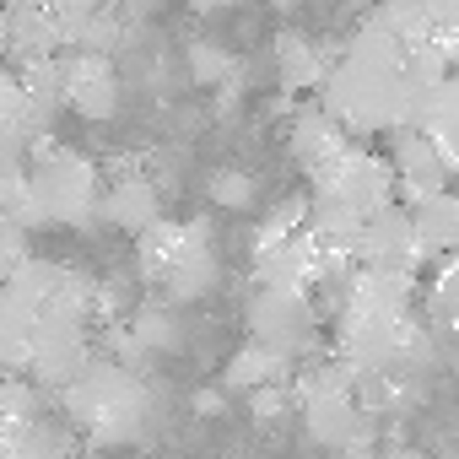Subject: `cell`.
Returning <instances> with one entry per match:
<instances>
[{"label":"cell","instance_id":"cell-1","mask_svg":"<svg viewBox=\"0 0 459 459\" xmlns=\"http://www.w3.org/2000/svg\"><path fill=\"white\" fill-rule=\"evenodd\" d=\"M405 44H394L384 28H362L325 76V114L351 130H405Z\"/></svg>","mask_w":459,"mask_h":459},{"label":"cell","instance_id":"cell-2","mask_svg":"<svg viewBox=\"0 0 459 459\" xmlns=\"http://www.w3.org/2000/svg\"><path fill=\"white\" fill-rule=\"evenodd\" d=\"M60 411L76 432H87V448H125L146 432L152 421V389L135 368H119L108 357H98L65 394Z\"/></svg>","mask_w":459,"mask_h":459},{"label":"cell","instance_id":"cell-3","mask_svg":"<svg viewBox=\"0 0 459 459\" xmlns=\"http://www.w3.org/2000/svg\"><path fill=\"white\" fill-rule=\"evenodd\" d=\"M28 184H33V211L44 227H87L103 211V173L92 168V157L71 146L44 141L28 162Z\"/></svg>","mask_w":459,"mask_h":459},{"label":"cell","instance_id":"cell-4","mask_svg":"<svg viewBox=\"0 0 459 459\" xmlns=\"http://www.w3.org/2000/svg\"><path fill=\"white\" fill-rule=\"evenodd\" d=\"M244 319H249V341L287 357V362L308 357L319 341V308L308 292H255Z\"/></svg>","mask_w":459,"mask_h":459},{"label":"cell","instance_id":"cell-5","mask_svg":"<svg viewBox=\"0 0 459 459\" xmlns=\"http://www.w3.org/2000/svg\"><path fill=\"white\" fill-rule=\"evenodd\" d=\"M314 195H319V200H335L341 211H351V216H362V221L378 216V211H389V205H400L389 157H373V152H362V146H351L346 162H341L330 178L314 184Z\"/></svg>","mask_w":459,"mask_h":459},{"label":"cell","instance_id":"cell-6","mask_svg":"<svg viewBox=\"0 0 459 459\" xmlns=\"http://www.w3.org/2000/svg\"><path fill=\"white\" fill-rule=\"evenodd\" d=\"M357 271H389V276H421V265L432 260L416 238V221L405 205H389L378 216H368V227L357 233V249H351Z\"/></svg>","mask_w":459,"mask_h":459},{"label":"cell","instance_id":"cell-7","mask_svg":"<svg viewBox=\"0 0 459 459\" xmlns=\"http://www.w3.org/2000/svg\"><path fill=\"white\" fill-rule=\"evenodd\" d=\"M60 92H65V108L82 114V119H92V125L114 119L119 103H125V87H119L114 60L82 55V49H65L60 55Z\"/></svg>","mask_w":459,"mask_h":459},{"label":"cell","instance_id":"cell-8","mask_svg":"<svg viewBox=\"0 0 459 459\" xmlns=\"http://www.w3.org/2000/svg\"><path fill=\"white\" fill-rule=\"evenodd\" d=\"M389 168H394V189H400L405 205L448 195V178H454V162L443 157V146L432 141V130H394Z\"/></svg>","mask_w":459,"mask_h":459},{"label":"cell","instance_id":"cell-9","mask_svg":"<svg viewBox=\"0 0 459 459\" xmlns=\"http://www.w3.org/2000/svg\"><path fill=\"white\" fill-rule=\"evenodd\" d=\"M92 362H98V357H92V335H87V325H55V319H39L33 368H28V378H33L39 389L65 394Z\"/></svg>","mask_w":459,"mask_h":459},{"label":"cell","instance_id":"cell-10","mask_svg":"<svg viewBox=\"0 0 459 459\" xmlns=\"http://www.w3.org/2000/svg\"><path fill=\"white\" fill-rule=\"evenodd\" d=\"M216 287H221V255H216V238H211V221H189L184 249L173 255L157 292L173 298V303H205Z\"/></svg>","mask_w":459,"mask_h":459},{"label":"cell","instance_id":"cell-11","mask_svg":"<svg viewBox=\"0 0 459 459\" xmlns=\"http://www.w3.org/2000/svg\"><path fill=\"white\" fill-rule=\"evenodd\" d=\"M98 216L108 227H119V233H130V238L152 233V227L162 221V189H157V178L135 173L130 162L108 168V189H103V211Z\"/></svg>","mask_w":459,"mask_h":459},{"label":"cell","instance_id":"cell-12","mask_svg":"<svg viewBox=\"0 0 459 459\" xmlns=\"http://www.w3.org/2000/svg\"><path fill=\"white\" fill-rule=\"evenodd\" d=\"M319 276H325V244L308 233V227H303V233H292L287 244L255 255L260 292H314Z\"/></svg>","mask_w":459,"mask_h":459},{"label":"cell","instance_id":"cell-13","mask_svg":"<svg viewBox=\"0 0 459 459\" xmlns=\"http://www.w3.org/2000/svg\"><path fill=\"white\" fill-rule=\"evenodd\" d=\"M287 146H292V162L319 184V178H330V173L346 162L351 135H346L325 108H303V114L292 119V130H287Z\"/></svg>","mask_w":459,"mask_h":459},{"label":"cell","instance_id":"cell-14","mask_svg":"<svg viewBox=\"0 0 459 459\" xmlns=\"http://www.w3.org/2000/svg\"><path fill=\"white\" fill-rule=\"evenodd\" d=\"M6 55L17 60V71L33 60H60L65 44H60L55 6H12L6 12Z\"/></svg>","mask_w":459,"mask_h":459},{"label":"cell","instance_id":"cell-15","mask_svg":"<svg viewBox=\"0 0 459 459\" xmlns=\"http://www.w3.org/2000/svg\"><path fill=\"white\" fill-rule=\"evenodd\" d=\"M33 341H39V314L17 303L12 292H0V373L28 378L33 368Z\"/></svg>","mask_w":459,"mask_h":459},{"label":"cell","instance_id":"cell-16","mask_svg":"<svg viewBox=\"0 0 459 459\" xmlns=\"http://www.w3.org/2000/svg\"><path fill=\"white\" fill-rule=\"evenodd\" d=\"M411 221H416V238L432 260H454L459 255V189L448 195H432L421 205H405Z\"/></svg>","mask_w":459,"mask_h":459},{"label":"cell","instance_id":"cell-17","mask_svg":"<svg viewBox=\"0 0 459 459\" xmlns=\"http://www.w3.org/2000/svg\"><path fill=\"white\" fill-rule=\"evenodd\" d=\"M287 378H292V362L265 351V346H255V341H244L233 357H227V368H221V389H244V394H260V389L287 384Z\"/></svg>","mask_w":459,"mask_h":459},{"label":"cell","instance_id":"cell-18","mask_svg":"<svg viewBox=\"0 0 459 459\" xmlns=\"http://www.w3.org/2000/svg\"><path fill=\"white\" fill-rule=\"evenodd\" d=\"M330 65H335V60H330L308 33H281V39H276V71H281V87H287V92L325 87Z\"/></svg>","mask_w":459,"mask_h":459},{"label":"cell","instance_id":"cell-19","mask_svg":"<svg viewBox=\"0 0 459 459\" xmlns=\"http://www.w3.org/2000/svg\"><path fill=\"white\" fill-rule=\"evenodd\" d=\"M421 308H427V330L432 335H459V255L454 260H437Z\"/></svg>","mask_w":459,"mask_h":459},{"label":"cell","instance_id":"cell-20","mask_svg":"<svg viewBox=\"0 0 459 459\" xmlns=\"http://www.w3.org/2000/svg\"><path fill=\"white\" fill-rule=\"evenodd\" d=\"M76 427L71 421H55V416H39L33 427H22L12 437V459H76Z\"/></svg>","mask_w":459,"mask_h":459},{"label":"cell","instance_id":"cell-21","mask_svg":"<svg viewBox=\"0 0 459 459\" xmlns=\"http://www.w3.org/2000/svg\"><path fill=\"white\" fill-rule=\"evenodd\" d=\"M184 233H189V221H168V216H162V221L152 227V233H141V238H135V271H141L152 287L168 276L173 255L184 249Z\"/></svg>","mask_w":459,"mask_h":459},{"label":"cell","instance_id":"cell-22","mask_svg":"<svg viewBox=\"0 0 459 459\" xmlns=\"http://www.w3.org/2000/svg\"><path fill=\"white\" fill-rule=\"evenodd\" d=\"M125 325H130L141 357H146V351H178V341H184V330H178V319H173L168 303H141Z\"/></svg>","mask_w":459,"mask_h":459},{"label":"cell","instance_id":"cell-23","mask_svg":"<svg viewBox=\"0 0 459 459\" xmlns=\"http://www.w3.org/2000/svg\"><path fill=\"white\" fill-rule=\"evenodd\" d=\"M44 416V394L33 378H0V432H22Z\"/></svg>","mask_w":459,"mask_h":459},{"label":"cell","instance_id":"cell-24","mask_svg":"<svg viewBox=\"0 0 459 459\" xmlns=\"http://www.w3.org/2000/svg\"><path fill=\"white\" fill-rule=\"evenodd\" d=\"M0 227H17V233H33L39 211H33V184H28V168H6L0 173Z\"/></svg>","mask_w":459,"mask_h":459},{"label":"cell","instance_id":"cell-25","mask_svg":"<svg viewBox=\"0 0 459 459\" xmlns=\"http://www.w3.org/2000/svg\"><path fill=\"white\" fill-rule=\"evenodd\" d=\"M189 76L200 87H227V82H238V60L227 55L216 39H195L189 44Z\"/></svg>","mask_w":459,"mask_h":459},{"label":"cell","instance_id":"cell-26","mask_svg":"<svg viewBox=\"0 0 459 459\" xmlns=\"http://www.w3.org/2000/svg\"><path fill=\"white\" fill-rule=\"evenodd\" d=\"M432 141L443 146V157L454 162V173H459V76H448V87H443V103H437V114H432Z\"/></svg>","mask_w":459,"mask_h":459},{"label":"cell","instance_id":"cell-27","mask_svg":"<svg viewBox=\"0 0 459 459\" xmlns=\"http://www.w3.org/2000/svg\"><path fill=\"white\" fill-rule=\"evenodd\" d=\"M205 189H211V205H221V211H249L255 205V178L244 168H216Z\"/></svg>","mask_w":459,"mask_h":459},{"label":"cell","instance_id":"cell-28","mask_svg":"<svg viewBox=\"0 0 459 459\" xmlns=\"http://www.w3.org/2000/svg\"><path fill=\"white\" fill-rule=\"evenodd\" d=\"M28 260H33L28 233H17V227H0V287H6V281H12Z\"/></svg>","mask_w":459,"mask_h":459},{"label":"cell","instance_id":"cell-29","mask_svg":"<svg viewBox=\"0 0 459 459\" xmlns=\"http://www.w3.org/2000/svg\"><path fill=\"white\" fill-rule=\"evenodd\" d=\"M292 405H298V389H287V384H271V389L249 394V411H255L260 421H276V416H287Z\"/></svg>","mask_w":459,"mask_h":459},{"label":"cell","instance_id":"cell-30","mask_svg":"<svg viewBox=\"0 0 459 459\" xmlns=\"http://www.w3.org/2000/svg\"><path fill=\"white\" fill-rule=\"evenodd\" d=\"M22 152H28V141L17 135V125H12L6 114H0V173H6V168H28Z\"/></svg>","mask_w":459,"mask_h":459},{"label":"cell","instance_id":"cell-31","mask_svg":"<svg viewBox=\"0 0 459 459\" xmlns=\"http://www.w3.org/2000/svg\"><path fill=\"white\" fill-rule=\"evenodd\" d=\"M195 411H200V416H216V411H221V394H216V389L195 394Z\"/></svg>","mask_w":459,"mask_h":459},{"label":"cell","instance_id":"cell-32","mask_svg":"<svg viewBox=\"0 0 459 459\" xmlns=\"http://www.w3.org/2000/svg\"><path fill=\"white\" fill-rule=\"evenodd\" d=\"M335 459H384L378 448H346V454H335Z\"/></svg>","mask_w":459,"mask_h":459},{"label":"cell","instance_id":"cell-33","mask_svg":"<svg viewBox=\"0 0 459 459\" xmlns=\"http://www.w3.org/2000/svg\"><path fill=\"white\" fill-rule=\"evenodd\" d=\"M384 459H427V454H416V448H389Z\"/></svg>","mask_w":459,"mask_h":459},{"label":"cell","instance_id":"cell-34","mask_svg":"<svg viewBox=\"0 0 459 459\" xmlns=\"http://www.w3.org/2000/svg\"><path fill=\"white\" fill-rule=\"evenodd\" d=\"M12 437L17 432H0V459H12Z\"/></svg>","mask_w":459,"mask_h":459},{"label":"cell","instance_id":"cell-35","mask_svg":"<svg viewBox=\"0 0 459 459\" xmlns=\"http://www.w3.org/2000/svg\"><path fill=\"white\" fill-rule=\"evenodd\" d=\"M76 459H108V454H103V448H82Z\"/></svg>","mask_w":459,"mask_h":459},{"label":"cell","instance_id":"cell-36","mask_svg":"<svg viewBox=\"0 0 459 459\" xmlns=\"http://www.w3.org/2000/svg\"><path fill=\"white\" fill-rule=\"evenodd\" d=\"M152 459H168V454H152Z\"/></svg>","mask_w":459,"mask_h":459}]
</instances>
